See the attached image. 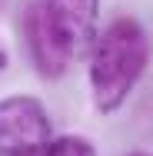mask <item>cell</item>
Instances as JSON below:
<instances>
[{"mask_svg": "<svg viewBox=\"0 0 153 156\" xmlns=\"http://www.w3.org/2000/svg\"><path fill=\"white\" fill-rule=\"evenodd\" d=\"M150 60V40L133 17L113 20L90 50V90L100 113H117Z\"/></svg>", "mask_w": 153, "mask_h": 156, "instance_id": "1", "label": "cell"}, {"mask_svg": "<svg viewBox=\"0 0 153 156\" xmlns=\"http://www.w3.org/2000/svg\"><path fill=\"white\" fill-rule=\"evenodd\" d=\"M50 116L33 96L0 100V156H47L50 150Z\"/></svg>", "mask_w": 153, "mask_h": 156, "instance_id": "2", "label": "cell"}, {"mask_svg": "<svg viewBox=\"0 0 153 156\" xmlns=\"http://www.w3.org/2000/svg\"><path fill=\"white\" fill-rule=\"evenodd\" d=\"M50 23L57 27L63 47L70 57L90 53L97 43V20H100V0H40Z\"/></svg>", "mask_w": 153, "mask_h": 156, "instance_id": "3", "label": "cell"}, {"mask_svg": "<svg viewBox=\"0 0 153 156\" xmlns=\"http://www.w3.org/2000/svg\"><path fill=\"white\" fill-rule=\"evenodd\" d=\"M27 37H30L33 63H37V70H40L43 76H60V73H67V66H70L73 57H70V50L63 47L60 33H57V27L50 23V17H47V10H43L40 0L30 7Z\"/></svg>", "mask_w": 153, "mask_h": 156, "instance_id": "4", "label": "cell"}, {"mask_svg": "<svg viewBox=\"0 0 153 156\" xmlns=\"http://www.w3.org/2000/svg\"><path fill=\"white\" fill-rule=\"evenodd\" d=\"M47 156H97V150L87 136H60L50 143Z\"/></svg>", "mask_w": 153, "mask_h": 156, "instance_id": "5", "label": "cell"}, {"mask_svg": "<svg viewBox=\"0 0 153 156\" xmlns=\"http://www.w3.org/2000/svg\"><path fill=\"white\" fill-rule=\"evenodd\" d=\"M130 156H150V153H130Z\"/></svg>", "mask_w": 153, "mask_h": 156, "instance_id": "6", "label": "cell"}]
</instances>
